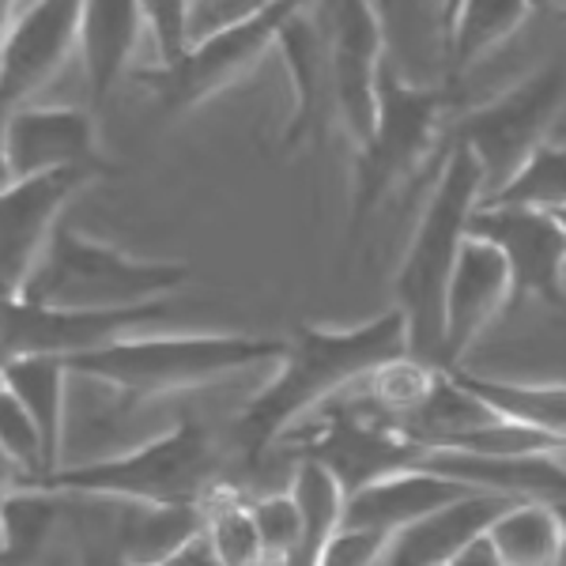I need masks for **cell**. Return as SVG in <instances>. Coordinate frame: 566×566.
I'll return each mask as SVG.
<instances>
[{
    "label": "cell",
    "mask_w": 566,
    "mask_h": 566,
    "mask_svg": "<svg viewBox=\"0 0 566 566\" xmlns=\"http://www.w3.org/2000/svg\"><path fill=\"white\" fill-rule=\"evenodd\" d=\"M186 261H144L109 242L87 239L84 231L61 223L45 245L39 269L20 287L23 303L61 310H133L159 298H175L189 283Z\"/></svg>",
    "instance_id": "8992f818"
},
{
    "label": "cell",
    "mask_w": 566,
    "mask_h": 566,
    "mask_svg": "<svg viewBox=\"0 0 566 566\" xmlns=\"http://www.w3.org/2000/svg\"><path fill=\"white\" fill-rule=\"evenodd\" d=\"M287 340L245 333H181V336H125L109 348L69 359L76 378L98 381L117 397V408L148 405L170 392L205 389L212 381L261 363H280Z\"/></svg>",
    "instance_id": "277c9868"
},
{
    "label": "cell",
    "mask_w": 566,
    "mask_h": 566,
    "mask_svg": "<svg viewBox=\"0 0 566 566\" xmlns=\"http://www.w3.org/2000/svg\"><path fill=\"white\" fill-rule=\"evenodd\" d=\"M559 223H563V227H566V212H559Z\"/></svg>",
    "instance_id": "74e56055"
},
{
    "label": "cell",
    "mask_w": 566,
    "mask_h": 566,
    "mask_svg": "<svg viewBox=\"0 0 566 566\" xmlns=\"http://www.w3.org/2000/svg\"><path fill=\"white\" fill-rule=\"evenodd\" d=\"M450 84H412L386 61L378 76V114L367 140L355 148V186L348 239L355 242L386 200L412 178L438 170L450 133Z\"/></svg>",
    "instance_id": "5b68a950"
},
{
    "label": "cell",
    "mask_w": 566,
    "mask_h": 566,
    "mask_svg": "<svg viewBox=\"0 0 566 566\" xmlns=\"http://www.w3.org/2000/svg\"><path fill=\"white\" fill-rule=\"evenodd\" d=\"M472 491H480V488H469V483H461V480L434 476V472H427V469L397 472V476L374 480L370 488L348 495L344 528H370V533H381V536H397L400 528L423 522L427 514L472 495Z\"/></svg>",
    "instance_id": "d6986e66"
},
{
    "label": "cell",
    "mask_w": 566,
    "mask_h": 566,
    "mask_svg": "<svg viewBox=\"0 0 566 566\" xmlns=\"http://www.w3.org/2000/svg\"><path fill=\"white\" fill-rule=\"evenodd\" d=\"M461 389L480 397L491 412H499L510 423H522L528 431L552 438L566 450V386L563 381H499L472 370H450Z\"/></svg>",
    "instance_id": "603a6c76"
},
{
    "label": "cell",
    "mask_w": 566,
    "mask_h": 566,
    "mask_svg": "<svg viewBox=\"0 0 566 566\" xmlns=\"http://www.w3.org/2000/svg\"><path fill=\"white\" fill-rule=\"evenodd\" d=\"M389 541L392 536L370 533V528H340L317 566H386Z\"/></svg>",
    "instance_id": "836d02e7"
},
{
    "label": "cell",
    "mask_w": 566,
    "mask_h": 566,
    "mask_svg": "<svg viewBox=\"0 0 566 566\" xmlns=\"http://www.w3.org/2000/svg\"><path fill=\"white\" fill-rule=\"evenodd\" d=\"M450 566H506L502 563V555L495 552V544H491V536H483V541H476L469 547L464 555H458Z\"/></svg>",
    "instance_id": "e575fe53"
},
{
    "label": "cell",
    "mask_w": 566,
    "mask_h": 566,
    "mask_svg": "<svg viewBox=\"0 0 566 566\" xmlns=\"http://www.w3.org/2000/svg\"><path fill=\"white\" fill-rule=\"evenodd\" d=\"M303 4L306 0H276V4L245 15L239 23L219 27V31L205 34V39L189 42L181 61L167 69L155 65L140 72V80L155 91L163 114H186V109L242 84L264 61V53L276 50L280 31Z\"/></svg>",
    "instance_id": "ba28073f"
},
{
    "label": "cell",
    "mask_w": 566,
    "mask_h": 566,
    "mask_svg": "<svg viewBox=\"0 0 566 566\" xmlns=\"http://www.w3.org/2000/svg\"><path fill=\"white\" fill-rule=\"evenodd\" d=\"M446 370L434 363H423L416 355H400V359L386 363L381 370H374L363 381V408L374 412L381 423L408 431L419 416L427 412V405L434 400L438 386H442Z\"/></svg>",
    "instance_id": "d4e9b609"
},
{
    "label": "cell",
    "mask_w": 566,
    "mask_h": 566,
    "mask_svg": "<svg viewBox=\"0 0 566 566\" xmlns=\"http://www.w3.org/2000/svg\"><path fill=\"white\" fill-rule=\"evenodd\" d=\"M559 514H563V533H566V502H559ZM559 566H566V536H563V559Z\"/></svg>",
    "instance_id": "8d00e7d4"
},
{
    "label": "cell",
    "mask_w": 566,
    "mask_h": 566,
    "mask_svg": "<svg viewBox=\"0 0 566 566\" xmlns=\"http://www.w3.org/2000/svg\"><path fill=\"white\" fill-rule=\"evenodd\" d=\"M488 197V181L476 155L461 144H446V159L434 175V193L427 197L412 242L392 276V298L408 325V348L423 363H442L446 340V295L458 269L461 245L469 242L472 212Z\"/></svg>",
    "instance_id": "3957f363"
},
{
    "label": "cell",
    "mask_w": 566,
    "mask_h": 566,
    "mask_svg": "<svg viewBox=\"0 0 566 566\" xmlns=\"http://www.w3.org/2000/svg\"><path fill=\"white\" fill-rule=\"evenodd\" d=\"M264 544V566H287L298 552V536H303V514L291 491H276V495L253 499Z\"/></svg>",
    "instance_id": "1f68e13d"
},
{
    "label": "cell",
    "mask_w": 566,
    "mask_h": 566,
    "mask_svg": "<svg viewBox=\"0 0 566 566\" xmlns=\"http://www.w3.org/2000/svg\"><path fill=\"white\" fill-rule=\"evenodd\" d=\"M205 544L219 566H264L258 510L231 483L205 502Z\"/></svg>",
    "instance_id": "f1b7e54d"
},
{
    "label": "cell",
    "mask_w": 566,
    "mask_h": 566,
    "mask_svg": "<svg viewBox=\"0 0 566 566\" xmlns=\"http://www.w3.org/2000/svg\"><path fill=\"white\" fill-rule=\"evenodd\" d=\"M458 8H461V0H442V4H438V23H442V31H450Z\"/></svg>",
    "instance_id": "d590c367"
},
{
    "label": "cell",
    "mask_w": 566,
    "mask_h": 566,
    "mask_svg": "<svg viewBox=\"0 0 566 566\" xmlns=\"http://www.w3.org/2000/svg\"><path fill=\"white\" fill-rule=\"evenodd\" d=\"M227 442L197 416H181L170 431L114 458L65 464L45 476H8L4 488L50 491L65 499H106L133 506H205L223 488Z\"/></svg>",
    "instance_id": "7a4b0ae2"
},
{
    "label": "cell",
    "mask_w": 566,
    "mask_h": 566,
    "mask_svg": "<svg viewBox=\"0 0 566 566\" xmlns=\"http://www.w3.org/2000/svg\"><path fill=\"white\" fill-rule=\"evenodd\" d=\"M291 495L303 514V536H298V552L287 566H317L325 547L340 536L344 528V506H348V491L340 480L317 461H298L295 480H291Z\"/></svg>",
    "instance_id": "484cf974"
},
{
    "label": "cell",
    "mask_w": 566,
    "mask_h": 566,
    "mask_svg": "<svg viewBox=\"0 0 566 566\" xmlns=\"http://www.w3.org/2000/svg\"><path fill=\"white\" fill-rule=\"evenodd\" d=\"M144 15L159 53V69L181 61V53L193 42V0H144Z\"/></svg>",
    "instance_id": "d6a6232c"
},
{
    "label": "cell",
    "mask_w": 566,
    "mask_h": 566,
    "mask_svg": "<svg viewBox=\"0 0 566 566\" xmlns=\"http://www.w3.org/2000/svg\"><path fill=\"white\" fill-rule=\"evenodd\" d=\"M283 65H287L291 87H295V106L280 133V151L295 155L303 148H317L325 140L328 125L340 122L336 109V80H333V61H328L322 27H317L310 0L287 20L276 42Z\"/></svg>",
    "instance_id": "2e32d148"
},
{
    "label": "cell",
    "mask_w": 566,
    "mask_h": 566,
    "mask_svg": "<svg viewBox=\"0 0 566 566\" xmlns=\"http://www.w3.org/2000/svg\"><path fill=\"white\" fill-rule=\"evenodd\" d=\"M510 310V269L491 242L469 234L461 245L458 269L446 295V340H442V370H458L472 344L483 336L495 317Z\"/></svg>",
    "instance_id": "e0dca14e"
},
{
    "label": "cell",
    "mask_w": 566,
    "mask_h": 566,
    "mask_svg": "<svg viewBox=\"0 0 566 566\" xmlns=\"http://www.w3.org/2000/svg\"><path fill=\"white\" fill-rule=\"evenodd\" d=\"M310 12L322 27L328 61H333L340 125L359 148L378 114V76L389 61L386 27L374 0H310Z\"/></svg>",
    "instance_id": "30bf717a"
},
{
    "label": "cell",
    "mask_w": 566,
    "mask_h": 566,
    "mask_svg": "<svg viewBox=\"0 0 566 566\" xmlns=\"http://www.w3.org/2000/svg\"><path fill=\"white\" fill-rule=\"evenodd\" d=\"M469 234L491 242L510 269V310L528 303L566 310V227L555 212L536 208L480 205L472 212Z\"/></svg>",
    "instance_id": "9c48e42d"
},
{
    "label": "cell",
    "mask_w": 566,
    "mask_h": 566,
    "mask_svg": "<svg viewBox=\"0 0 566 566\" xmlns=\"http://www.w3.org/2000/svg\"><path fill=\"white\" fill-rule=\"evenodd\" d=\"M148 31L144 0H84L80 8V61L91 103H106L117 80L129 72L140 34Z\"/></svg>",
    "instance_id": "ffe728a7"
},
{
    "label": "cell",
    "mask_w": 566,
    "mask_h": 566,
    "mask_svg": "<svg viewBox=\"0 0 566 566\" xmlns=\"http://www.w3.org/2000/svg\"><path fill=\"white\" fill-rule=\"evenodd\" d=\"M514 502V495H499V491H472L427 514L423 522L400 528L389 541L386 566H450L472 544L483 541Z\"/></svg>",
    "instance_id": "ac0fdd59"
},
{
    "label": "cell",
    "mask_w": 566,
    "mask_h": 566,
    "mask_svg": "<svg viewBox=\"0 0 566 566\" xmlns=\"http://www.w3.org/2000/svg\"><path fill=\"white\" fill-rule=\"evenodd\" d=\"M65 495L31 488H4L0 506V566H34L53 536Z\"/></svg>",
    "instance_id": "83f0119b"
},
{
    "label": "cell",
    "mask_w": 566,
    "mask_h": 566,
    "mask_svg": "<svg viewBox=\"0 0 566 566\" xmlns=\"http://www.w3.org/2000/svg\"><path fill=\"white\" fill-rule=\"evenodd\" d=\"M0 453L12 464V476H42V472H50L39 423L4 389H0Z\"/></svg>",
    "instance_id": "4dcf8cb0"
},
{
    "label": "cell",
    "mask_w": 566,
    "mask_h": 566,
    "mask_svg": "<svg viewBox=\"0 0 566 566\" xmlns=\"http://www.w3.org/2000/svg\"><path fill=\"white\" fill-rule=\"evenodd\" d=\"M8 4H12V0H8Z\"/></svg>",
    "instance_id": "f35d334b"
},
{
    "label": "cell",
    "mask_w": 566,
    "mask_h": 566,
    "mask_svg": "<svg viewBox=\"0 0 566 566\" xmlns=\"http://www.w3.org/2000/svg\"><path fill=\"white\" fill-rule=\"evenodd\" d=\"M103 175L95 170H53L20 181H4L0 189V276L4 298L20 295V287L39 269L45 245L61 227V212L80 189Z\"/></svg>",
    "instance_id": "9a60e30c"
},
{
    "label": "cell",
    "mask_w": 566,
    "mask_h": 566,
    "mask_svg": "<svg viewBox=\"0 0 566 566\" xmlns=\"http://www.w3.org/2000/svg\"><path fill=\"white\" fill-rule=\"evenodd\" d=\"M541 4H544V0H541Z\"/></svg>",
    "instance_id": "ab89813d"
},
{
    "label": "cell",
    "mask_w": 566,
    "mask_h": 566,
    "mask_svg": "<svg viewBox=\"0 0 566 566\" xmlns=\"http://www.w3.org/2000/svg\"><path fill=\"white\" fill-rule=\"evenodd\" d=\"M117 566H159L205 536V506H133L117 514Z\"/></svg>",
    "instance_id": "7402d4cb"
},
{
    "label": "cell",
    "mask_w": 566,
    "mask_h": 566,
    "mask_svg": "<svg viewBox=\"0 0 566 566\" xmlns=\"http://www.w3.org/2000/svg\"><path fill=\"white\" fill-rule=\"evenodd\" d=\"M563 106L566 61H547L544 69L517 80L502 95L453 117L446 144H461V148L476 155V163L483 167V181H488V197H495L547 144V133L559 122Z\"/></svg>",
    "instance_id": "52a82bcc"
},
{
    "label": "cell",
    "mask_w": 566,
    "mask_h": 566,
    "mask_svg": "<svg viewBox=\"0 0 566 566\" xmlns=\"http://www.w3.org/2000/svg\"><path fill=\"white\" fill-rule=\"evenodd\" d=\"M72 378L76 374H72L69 359H57V355H15L0 367V389L12 392L23 412L39 423L50 472L65 469V412Z\"/></svg>",
    "instance_id": "44dd1931"
},
{
    "label": "cell",
    "mask_w": 566,
    "mask_h": 566,
    "mask_svg": "<svg viewBox=\"0 0 566 566\" xmlns=\"http://www.w3.org/2000/svg\"><path fill=\"white\" fill-rule=\"evenodd\" d=\"M491 544L506 566H559L563 559V514L555 502L517 499L491 525Z\"/></svg>",
    "instance_id": "4316f807"
},
{
    "label": "cell",
    "mask_w": 566,
    "mask_h": 566,
    "mask_svg": "<svg viewBox=\"0 0 566 566\" xmlns=\"http://www.w3.org/2000/svg\"><path fill=\"white\" fill-rule=\"evenodd\" d=\"M541 0H461L450 31H446V53H450V76L446 84L458 87V80L476 61L488 57L495 45H502L517 31L528 12Z\"/></svg>",
    "instance_id": "cb8c5ba5"
},
{
    "label": "cell",
    "mask_w": 566,
    "mask_h": 566,
    "mask_svg": "<svg viewBox=\"0 0 566 566\" xmlns=\"http://www.w3.org/2000/svg\"><path fill=\"white\" fill-rule=\"evenodd\" d=\"M295 453L298 461L325 464L340 480V488L355 495V491L370 488L374 480L419 469L431 450L405 431H397V427L381 423L363 405H352L348 412L333 408V416H325L322 427L298 438Z\"/></svg>",
    "instance_id": "7c38bea8"
},
{
    "label": "cell",
    "mask_w": 566,
    "mask_h": 566,
    "mask_svg": "<svg viewBox=\"0 0 566 566\" xmlns=\"http://www.w3.org/2000/svg\"><path fill=\"white\" fill-rule=\"evenodd\" d=\"M483 205H506V208H536V212H566V144L547 140L533 159L517 170L495 197Z\"/></svg>",
    "instance_id": "f546056e"
},
{
    "label": "cell",
    "mask_w": 566,
    "mask_h": 566,
    "mask_svg": "<svg viewBox=\"0 0 566 566\" xmlns=\"http://www.w3.org/2000/svg\"><path fill=\"white\" fill-rule=\"evenodd\" d=\"M400 355H412V348L397 306L348 328L298 322L272 378L234 412L227 450L239 453L245 464H258L298 419L363 386L374 370Z\"/></svg>",
    "instance_id": "6da1fadb"
},
{
    "label": "cell",
    "mask_w": 566,
    "mask_h": 566,
    "mask_svg": "<svg viewBox=\"0 0 566 566\" xmlns=\"http://www.w3.org/2000/svg\"><path fill=\"white\" fill-rule=\"evenodd\" d=\"M0 163H4V181L53 175V170L114 175V167L98 151L95 114L84 106H20L4 114Z\"/></svg>",
    "instance_id": "5bb4252c"
},
{
    "label": "cell",
    "mask_w": 566,
    "mask_h": 566,
    "mask_svg": "<svg viewBox=\"0 0 566 566\" xmlns=\"http://www.w3.org/2000/svg\"><path fill=\"white\" fill-rule=\"evenodd\" d=\"M170 314V298L133 310H61L39 306L23 298H4L0 306V340H4V359L15 355H57V359H76V355L109 348V344L136 336V328L155 325Z\"/></svg>",
    "instance_id": "8fae6325"
},
{
    "label": "cell",
    "mask_w": 566,
    "mask_h": 566,
    "mask_svg": "<svg viewBox=\"0 0 566 566\" xmlns=\"http://www.w3.org/2000/svg\"><path fill=\"white\" fill-rule=\"evenodd\" d=\"M80 8L84 0H23L20 15L8 20L0 45L4 114L31 106V98L53 84L72 53H80Z\"/></svg>",
    "instance_id": "4fadbf2b"
}]
</instances>
